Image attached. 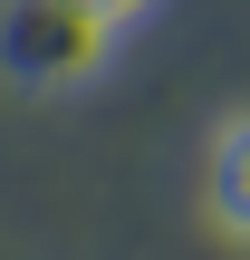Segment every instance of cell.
<instances>
[{
	"mask_svg": "<svg viewBox=\"0 0 250 260\" xmlns=\"http://www.w3.org/2000/svg\"><path fill=\"white\" fill-rule=\"evenodd\" d=\"M0 58H10V77H29V87H87V77L116 58V29H106L87 0H10V10H0Z\"/></svg>",
	"mask_w": 250,
	"mask_h": 260,
	"instance_id": "cell-1",
	"label": "cell"
},
{
	"mask_svg": "<svg viewBox=\"0 0 250 260\" xmlns=\"http://www.w3.org/2000/svg\"><path fill=\"white\" fill-rule=\"evenodd\" d=\"M241 164H250V125L222 116L212 125V212H222V232H241Z\"/></svg>",
	"mask_w": 250,
	"mask_h": 260,
	"instance_id": "cell-2",
	"label": "cell"
},
{
	"mask_svg": "<svg viewBox=\"0 0 250 260\" xmlns=\"http://www.w3.org/2000/svg\"><path fill=\"white\" fill-rule=\"evenodd\" d=\"M87 10H96V19H106V29H116V39H125V29H145V19H154V10H164V0H87Z\"/></svg>",
	"mask_w": 250,
	"mask_h": 260,
	"instance_id": "cell-3",
	"label": "cell"
}]
</instances>
